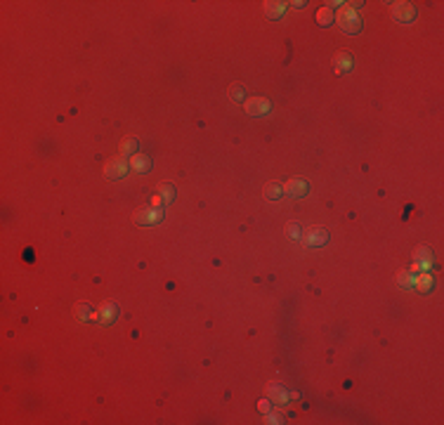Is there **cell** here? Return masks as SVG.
<instances>
[{
	"mask_svg": "<svg viewBox=\"0 0 444 425\" xmlns=\"http://www.w3.org/2000/svg\"><path fill=\"white\" fill-rule=\"evenodd\" d=\"M335 24L343 28L345 33H359L362 31V19L354 12V7H340L335 12Z\"/></svg>",
	"mask_w": 444,
	"mask_h": 425,
	"instance_id": "obj_1",
	"label": "cell"
},
{
	"mask_svg": "<svg viewBox=\"0 0 444 425\" xmlns=\"http://www.w3.org/2000/svg\"><path fill=\"white\" fill-rule=\"evenodd\" d=\"M392 19H397L402 24H407V21H414L416 19V7L411 5V2H404V0H399V2H392Z\"/></svg>",
	"mask_w": 444,
	"mask_h": 425,
	"instance_id": "obj_2",
	"label": "cell"
},
{
	"mask_svg": "<svg viewBox=\"0 0 444 425\" xmlns=\"http://www.w3.org/2000/svg\"><path fill=\"white\" fill-rule=\"evenodd\" d=\"M302 244L305 246H324L328 241V234H326V229L324 227H317V225H312L307 227L305 232H302Z\"/></svg>",
	"mask_w": 444,
	"mask_h": 425,
	"instance_id": "obj_3",
	"label": "cell"
},
{
	"mask_svg": "<svg viewBox=\"0 0 444 425\" xmlns=\"http://www.w3.org/2000/svg\"><path fill=\"white\" fill-rule=\"evenodd\" d=\"M128 168H130V163H128L123 156H118V158H111V161L104 165V175H107L109 180H121L123 175H128Z\"/></svg>",
	"mask_w": 444,
	"mask_h": 425,
	"instance_id": "obj_4",
	"label": "cell"
},
{
	"mask_svg": "<svg viewBox=\"0 0 444 425\" xmlns=\"http://www.w3.org/2000/svg\"><path fill=\"white\" fill-rule=\"evenodd\" d=\"M135 222L137 225H156L161 217H163V210L158 208H149V206H142V208L135 210Z\"/></svg>",
	"mask_w": 444,
	"mask_h": 425,
	"instance_id": "obj_5",
	"label": "cell"
},
{
	"mask_svg": "<svg viewBox=\"0 0 444 425\" xmlns=\"http://www.w3.org/2000/svg\"><path fill=\"white\" fill-rule=\"evenodd\" d=\"M244 107L248 116H263V114L270 111V102L265 100V97H251V100L244 102Z\"/></svg>",
	"mask_w": 444,
	"mask_h": 425,
	"instance_id": "obj_6",
	"label": "cell"
},
{
	"mask_svg": "<svg viewBox=\"0 0 444 425\" xmlns=\"http://www.w3.org/2000/svg\"><path fill=\"white\" fill-rule=\"evenodd\" d=\"M116 314H118V307L114 305V302H104L102 307H97V312H95V319L92 321H100V324H111L114 319H116Z\"/></svg>",
	"mask_w": 444,
	"mask_h": 425,
	"instance_id": "obj_7",
	"label": "cell"
},
{
	"mask_svg": "<svg viewBox=\"0 0 444 425\" xmlns=\"http://www.w3.org/2000/svg\"><path fill=\"white\" fill-rule=\"evenodd\" d=\"M284 194L291 199H302L307 194V182L305 180H289L284 184Z\"/></svg>",
	"mask_w": 444,
	"mask_h": 425,
	"instance_id": "obj_8",
	"label": "cell"
},
{
	"mask_svg": "<svg viewBox=\"0 0 444 425\" xmlns=\"http://www.w3.org/2000/svg\"><path fill=\"white\" fill-rule=\"evenodd\" d=\"M433 286H435V279H433V274H430V272H418L416 277H414V288L421 290V293L433 290Z\"/></svg>",
	"mask_w": 444,
	"mask_h": 425,
	"instance_id": "obj_9",
	"label": "cell"
},
{
	"mask_svg": "<svg viewBox=\"0 0 444 425\" xmlns=\"http://www.w3.org/2000/svg\"><path fill=\"white\" fill-rule=\"evenodd\" d=\"M352 64H354V59L347 52H338L333 57V71L335 73H345V71H350V69H352Z\"/></svg>",
	"mask_w": 444,
	"mask_h": 425,
	"instance_id": "obj_10",
	"label": "cell"
},
{
	"mask_svg": "<svg viewBox=\"0 0 444 425\" xmlns=\"http://www.w3.org/2000/svg\"><path fill=\"white\" fill-rule=\"evenodd\" d=\"M263 9H265V14H267V17L270 19H279L281 14H284V12H286V2H277V0H267V2H265L263 5Z\"/></svg>",
	"mask_w": 444,
	"mask_h": 425,
	"instance_id": "obj_11",
	"label": "cell"
},
{
	"mask_svg": "<svg viewBox=\"0 0 444 425\" xmlns=\"http://www.w3.org/2000/svg\"><path fill=\"white\" fill-rule=\"evenodd\" d=\"M267 397L272 399L274 404H286L289 402V395L284 392V388L281 385H277V383H272L270 388H267Z\"/></svg>",
	"mask_w": 444,
	"mask_h": 425,
	"instance_id": "obj_12",
	"label": "cell"
},
{
	"mask_svg": "<svg viewBox=\"0 0 444 425\" xmlns=\"http://www.w3.org/2000/svg\"><path fill=\"white\" fill-rule=\"evenodd\" d=\"M263 194L270 201L281 199V196H284V184H279V182H267V184H265V189H263Z\"/></svg>",
	"mask_w": 444,
	"mask_h": 425,
	"instance_id": "obj_13",
	"label": "cell"
},
{
	"mask_svg": "<svg viewBox=\"0 0 444 425\" xmlns=\"http://www.w3.org/2000/svg\"><path fill=\"white\" fill-rule=\"evenodd\" d=\"M333 21H335V12L324 5V7L317 12V24L319 26H328V24H333Z\"/></svg>",
	"mask_w": 444,
	"mask_h": 425,
	"instance_id": "obj_14",
	"label": "cell"
},
{
	"mask_svg": "<svg viewBox=\"0 0 444 425\" xmlns=\"http://www.w3.org/2000/svg\"><path fill=\"white\" fill-rule=\"evenodd\" d=\"M227 97L232 102H246L244 97H246V90H244V85L241 83H232L229 85V90H227Z\"/></svg>",
	"mask_w": 444,
	"mask_h": 425,
	"instance_id": "obj_15",
	"label": "cell"
},
{
	"mask_svg": "<svg viewBox=\"0 0 444 425\" xmlns=\"http://www.w3.org/2000/svg\"><path fill=\"white\" fill-rule=\"evenodd\" d=\"M130 168H133V170H137V172H145V170H149V165H151V163H149V158H147V156H130Z\"/></svg>",
	"mask_w": 444,
	"mask_h": 425,
	"instance_id": "obj_16",
	"label": "cell"
},
{
	"mask_svg": "<svg viewBox=\"0 0 444 425\" xmlns=\"http://www.w3.org/2000/svg\"><path fill=\"white\" fill-rule=\"evenodd\" d=\"M158 196H161V201L170 203V201L175 199V187H172L170 182H161V184H158Z\"/></svg>",
	"mask_w": 444,
	"mask_h": 425,
	"instance_id": "obj_17",
	"label": "cell"
},
{
	"mask_svg": "<svg viewBox=\"0 0 444 425\" xmlns=\"http://www.w3.org/2000/svg\"><path fill=\"white\" fill-rule=\"evenodd\" d=\"M397 283H399V286H402L404 290H411V288H414V274H411L409 270H402V272L397 274Z\"/></svg>",
	"mask_w": 444,
	"mask_h": 425,
	"instance_id": "obj_18",
	"label": "cell"
},
{
	"mask_svg": "<svg viewBox=\"0 0 444 425\" xmlns=\"http://www.w3.org/2000/svg\"><path fill=\"white\" fill-rule=\"evenodd\" d=\"M135 149H137V140L135 137H128L121 142V154L123 156H135Z\"/></svg>",
	"mask_w": 444,
	"mask_h": 425,
	"instance_id": "obj_19",
	"label": "cell"
},
{
	"mask_svg": "<svg viewBox=\"0 0 444 425\" xmlns=\"http://www.w3.org/2000/svg\"><path fill=\"white\" fill-rule=\"evenodd\" d=\"M76 314H78L83 321H90V319H95V312L90 309V305H88V302H81V305H76Z\"/></svg>",
	"mask_w": 444,
	"mask_h": 425,
	"instance_id": "obj_20",
	"label": "cell"
},
{
	"mask_svg": "<svg viewBox=\"0 0 444 425\" xmlns=\"http://www.w3.org/2000/svg\"><path fill=\"white\" fill-rule=\"evenodd\" d=\"M286 232H289L291 239H300V236H302V227H300L298 222H289V225H286Z\"/></svg>",
	"mask_w": 444,
	"mask_h": 425,
	"instance_id": "obj_21",
	"label": "cell"
},
{
	"mask_svg": "<svg viewBox=\"0 0 444 425\" xmlns=\"http://www.w3.org/2000/svg\"><path fill=\"white\" fill-rule=\"evenodd\" d=\"M423 260H433V251L426 248V246H421L416 251V263H423Z\"/></svg>",
	"mask_w": 444,
	"mask_h": 425,
	"instance_id": "obj_22",
	"label": "cell"
},
{
	"mask_svg": "<svg viewBox=\"0 0 444 425\" xmlns=\"http://www.w3.org/2000/svg\"><path fill=\"white\" fill-rule=\"evenodd\" d=\"M258 411L260 414H270V399H260L258 402Z\"/></svg>",
	"mask_w": 444,
	"mask_h": 425,
	"instance_id": "obj_23",
	"label": "cell"
},
{
	"mask_svg": "<svg viewBox=\"0 0 444 425\" xmlns=\"http://www.w3.org/2000/svg\"><path fill=\"white\" fill-rule=\"evenodd\" d=\"M265 423H284L281 421V416H277V414H267V421Z\"/></svg>",
	"mask_w": 444,
	"mask_h": 425,
	"instance_id": "obj_24",
	"label": "cell"
},
{
	"mask_svg": "<svg viewBox=\"0 0 444 425\" xmlns=\"http://www.w3.org/2000/svg\"><path fill=\"white\" fill-rule=\"evenodd\" d=\"M409 272H411V274H418V272H421V265H418V263H414V265H411V270H409Z\"/></svg>",
	"mask_w": 444,
	"mask_h": 425,
	"instance_id": "obj_25",
	"label": "cell"
}]
</instances>
